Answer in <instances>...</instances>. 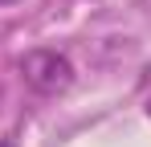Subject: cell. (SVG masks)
Here are the masks:
<instances>
[{"mask_svg": "<svg viewBox=\"0 0 151 147\" xmlns=\"http://www.w3.org/2000/svg\"><path fill=\"white\" fill-rule=\"evenodd\" d=\"M21 74H25V82L37 94H65L74 86V66L57 49H33V53H25Z\"/></svg>", "mask_w": 151, "mask_h": 147, "instance_id": "obj_1", "label": "cell"}, {"mask_svg": "<svg viewBox=\"0 0 151 147\" xmlns=\"http://www.w3.org/2000/svg\"><path fill=\"white\" fill-rule=\"evenodd\" d=\"M0 147H12V143H0Z\"/></svg>", "mask_w": 151, "mask_h": 147, "instance_id": "obj_3", "label": "cell"}, {"mask_svg": "<svg viewBox=\"0 0 151 147\" xmlns=\"http://www.w3.org/2000/svg\"><path fill=\"white\" fill-rule=\"evenodd\" d=\"M0 4H17V0H0Z\"/></svg>", "mask_w": 151, "mask_h": 147, "instance_id": "obj_2", "label": "cell"}, {"mask_svg": "<svg viewBox=\"0 0 151 147\" xmlns=\"http://www.w3.org/2000/svg\"><path fill=\"white\" fill-rule=\"evenodd\" d=\"M147 115H151V102H147Z\"/></svg>", "mask_w": 151, "mask_h": 147, "instance_id": "obj_4", "label": "cell"}]
</instances>
